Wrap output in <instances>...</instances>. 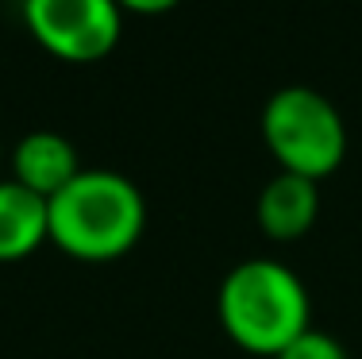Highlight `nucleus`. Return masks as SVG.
<instances>
[{
  "instance_id": "obj_1",
  "label": "nucleus",
  "mask_w": 362,
  "mask_h": 359,
  "mask_svg": "<svg viewBox=\"0 0 362 359\" xmlns=\"http://www.w3.org/2000/svg\"><path fill=\"white\" fill-rule=\"evenodd\" d=\"M50 236L81 259H112L143 232L146 201L139 186L108 166H81L47 198Z\"/></svg>"
},
{
  "instance_id": "obj_2",
  "label": "nucleus",
  "mask_w": 362,
  "mask_h": 359,
  "mask_svg": "<svg viewBox=\"0 0 362 359\" xmlns=\"http://www.w3.org/2000/svg\"><path fill=\"white\" fill-rule=\"evenodd\" d=\"M220 317L251 352H274L308 329V286L278 259H243L220 282Z\"/></svg>"
},
{
  "instance_id": "obj_7",
  "label": "nucleus",
  "mask_w": 362,
  "mask_h": 359,
  "mask_svg": "<svg viewBox=\"0 0 362 359\" xmlns=\"http://www.w3.org/2000/svg\"><path fill=\"white\" fill-rule=\"evenodd\" d=\"M42 236H50L47 198L16 178L0 182V259L28 255L31 247H39Z\"/></svg>"
},
{
  "instance_id": "obj_3",
  "label": "nucleus",
  "mask_w": 362,
  "mask_h": 359,
  "mask_svg": "<svg viewBox=\"0 0 362 359\" xmlns=\"http://www.w3.org/2000/svg\"><path fill=\"white\" fill-rule=\"evenodd\" d=\"M262 135L281 159V170H297L308 178L335 170L347 151L339 108L308 85H281L278 93H270L262 108Z\"/></svg>"
},
{
  "instance_id": "obj_9",
  "label": "nucleus",
  "mask_w": 362,
  "mask_h": 359,
  "mask_svg": "<svg viewBox=\"0 0 362 359\" xmlns=\"http://www.w3.org/2000/svg\"><path fill=\"white\" fill-rule=\"evenodd\" d=\"M124 8H139V12H162V8H170L174 0H119Z\"/></svg>"
},
{
  "instance_id": "obj_8",
  "label": "nucleus",
  "mask_w": 362,
  "mask_h": 359,
  "mask_svg": "<svg viewBox=\"0 0 362 359\" xmlns=\"http://www.w3.org/2000/svg\"><path fill=\"white\" fill-rule=\"evenodd\" d=\"M278 359H347V348H343L332 332L308 324V329H300L297 336L281 348Z\"/></svg>"
},
{
  "instance_id": "obj_4",
  "label": "nucleus",
  "mask_w": 362,
  "mask_h": 359,
  "mask_svg": "<svg viewBox=\"0 0 362 359\" xmlns=\"http://www.w3.org/2000/svg\"><path fill=\"white\" fill-rule=\"evenodd\" d=\"M119 0H23L28 28L62 58H97L124 31Z\"/></svg>"
},
{
  "instance_id": "obj_5",
  "label": "nucleus",
  "mask_w": 362,
  "mask_h": 359,
  "mask_svg": "<svg viewBox=\"0 0 362 359\" xmlns=\"http://www.w3.org/2000/svg\"><path fill=\"white\" fill-rule=\"evenodd\" d=\"M12 170H16V182L50 198L81 170V162H77V147L70 143V135L39 127V132H28L16 143Z\"/></svg>"
},
{
  "instance_id": "obj_6",
  "label": "nucleus",
  "mask_w": 362,
  "mask_h": 359,
  "mask_svg": "<svg viewBox=\"0 0 362 359\" xmlns=\"http://www.w3.org/2000/svg\"><path fill=\"white\" fill-rule=\"evenodd\" d=\"M316 178L297 174V170H278L258 193V220L270 236H300L316 220Z\"/></svg>"
}]
</instances>
